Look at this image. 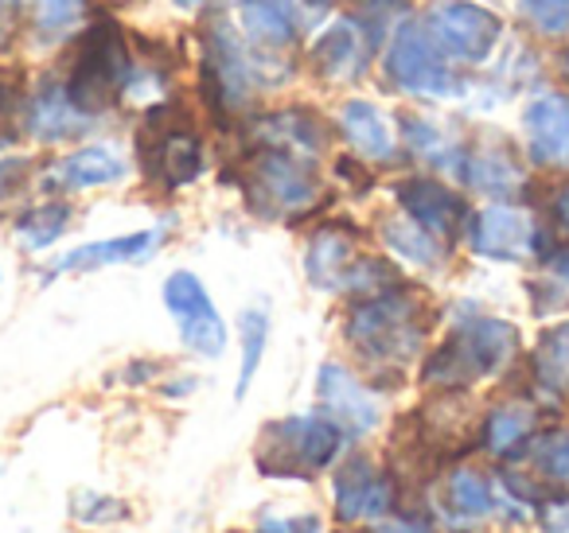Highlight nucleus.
<instances>
[{
  "instance_id": "nucleus-1",
  "label": "nucleus",
  "mask_w": 569,
  "mask_h": 533,
  "mask_svg": "<svg viewBox=\"0 0 569 533\" xmlns=\"http://www.w3.org/2000/svg\"><path fill=\"white\" fill-rule=\"evenodd\" d=\"M340 440L343 429L325 416H289V421L266 424L258 440V467L266 475L309 479L332 463Z\"/></svg>"
},
{
  "instance_id": "nucleus-2",
  "label": "nucleus",
  "mask_w": 569,
  "mask_h": 533,
  "mask_svg": "<svg viewBox=\"0 0 569 533\" xmlns=\"http://www.w3.org/2000/svg\"><path fill=\"white\" fill-rule=\"evenodd\" d=\"M519 339L515 328L503 320H476L468 328H460L457 335L445 339L441 351L429 359L426 382L441 385V390H460V385L480 382L483 374L499 370L515 354Z\"/></svg>"
},
{
  "instance_id": "nucleus-3",
  "label": "nucleus",
  "mask_w": 569,
  "mask_h": 533,
  "mask_svg": "<svg viewBox=\"0 0 569 533\" xmlns=\"http://www.w3.org/2000/svg\"><path fill=\"white\" fill-rule=\"evenodd\" d=\"M129 74V48L126 36L113 20H98L79 43L71 79H67V94L82 113L106 110L118 102L121 82Z\"/></svg>"
},
{
  "instance_id": "nucleus-4",
  "label": "nucleus",
  "mask_w": 569,
  "mask_h": 533,
  "mask_svg": "<svg viewBox=\"0 0 569 533\" xmlns=\"http://www.w3.org/2000/svg\"><path fill=\"white\" fill-rule=\"evenodd\" d=\"M348 339L371 359H406L421 339V328L413 323V300L398 292L359 300L348 315Z\"/></svg>"
},
{
  "instance_id": "nucleus-5",
  "label": "nucleus",
  "mask_w": 569,
  "mask_h": 533,
  "mask_svg": "<svg viewBox=\"0 0 569 533\" xmlns=\"http://www.w3.org/2000/svg\"><path fill=\"white\" fill-rule=\"evenodd\" d=\"M250 180L258 188V199L273 211H297L317 199V168L309 157L281 144L253 152L250 160Z\"/></svg>"
},
{
  "instance_id": "nucleus-6",
  "label": "nucleus",
  "mask_w": 569,
  "mask_h": 533,
  "mask_svg": "<svg viewBox=\"0 0 569 533\" xmlns=\"http://www.w3.org/2000/svg\"><path fill=\"white\" fill-rule=\"evenodd\" d=\"M433 43L445 56L468 59V63H480L491 56V48L503 36V24L491 17L480 4H468V0H449L433 12V28H429Z\"/></svg>"
},
{
  "instance_id": "nucleus-7",
  "label": "nucleus",
  "mask_w": 569,
  "mask_h": 533,
  "mask_svg": "<svg viewBox=\"0 0 569 533\" xmlns=\"http://www.w3.org/2000/svg\"><path fill=\"white\" fill-rule=\"evenodd\" d=\"M387 71L402 90L418 94H445L449 90V67L441 59V48L429 40L421 24H402L387 51Z\"/></svg>"
},
{
  "instance_id": "nucleus-8",
  "label": "nucleus",
  "mask_w": 569,
  "mask_h": 533,
  "mask_svg": "<svg viewBox=\"0 0 569 533\" xmlns=\"http://www.w3.org/2000/svg\"><path fill=\"white\" fill-rule=\"evenodd\" d=\"M164 304L168 312L180 320L183 328V343L191 351H199L203 359H214L227 346V328H222L219 312H214L211 296L203 292V284L191 273H172L164 284Z\"/></svg>"
},
{
  "instance_id": "nucleus-9",
  "label": "nucleus",
  "mask_w": 569,
  "mask_h": 533,
  "mask_svg": "<svg viewBox=\"0 0 569 533\" xmlns=\"http://www.w3.org/2000/svg\"><path fill=\"white\" fill-rule=\"evenodd\" d=\"M317 398H320V405H325V413L332 416L340 429L356 432V436L359 432H371L375 424H379V405H375V398L348 374V370L336 366V362L320 366Z\"/></svg>"
},
{
  "instance_id": "nucleus-10",
  "label": "nucleus",
  "mask_w": 569,
  "mask_h": 533,
  "mask_svg": "<svg viewBox=\"0 0 569 533\" xmlns=\"http://www.w3.org/2000/svg\"><path fill=\"white\" fill-rule=\"evenodd\" d=\"M390 502H395V486L390 479L375 467L371 460L356 455L348 467L336 479V510H340L343 522H356V517H382L390 514Z\"/></svg>"
},
{
  "instance_id": "nucleus-11",
  "label": "nucleus",
  "mask_w": 569,
  "mask_h": 533,
  "mask_svg": "<svg viewBox=\"0 0 569 533\" xmlns=\"http://www.w3.org/2000/svg\"><path fill=\"white\" fill-rule=\"evenodd\" d=\"M468 242H472L476 253L519 261L535 250V230H530L527 214L511 211V207H491V211L468 219Z\"/></svg>"
},
{
  "instance_id": "nucleus-12",
  "label": "nucleus",
  "mask_w": 569,
  "mask_h": 533,
  "mask_svg": "<svg viewBox=\"0 0 569 533\" xmlns=\"http://www.w3.org/2000/svg\"><path fill=\"white\" fill-rule=\"evenodd\" d=\"M398 203L406 207V214H410L418 227H426L429 234H441V238H452L468 222L465 199L452 195V191L437 180H406L402 188H398Z\"/></svg>"
},
{
  "instance_id": "nucleus-13",
  "label": "nucleus",
  "mask_w": 569,
  "mask_h": 533,
  "mask_svg": "<svg viewBox=\"0 0 569 533\" xmlns=\"http://www.w3.org/2000/svg\"><path fill=\"white\" fill-rule=\"evenodd\" d=\"M530 152L538 164H569V102L566 98H538L527 110Z\"/></svg>"
},
{
  "instance_id": "nucleus-14",
  "label": "nucleus",
  "mask_w": 569,
  "mask_h": 533,
  "mask_svg": "<svg viewBox=\"0 0 569 533\" xmlns=\"http://www.w3.org/2000/svg\"><path fill=\"white\" fill-rule=\"evenodd\" d=\"M312 63H317V71L328 74V79H356V74L367 67L359 28L348 24V20L328 28V32L317 40V48H312Z\"/></svg>"
},
{
  "instance_id": "nucleus-15",
  "label": "nucleus",
  "mask_w": 569,
  "mask_h": 533,
  "mask_svg": "<svg viewBox=\"0 0 569 533\" xmlns=\"http://www.w3.org/2000/svg\"><path fill=\"white\" fill-rule=\"evenodd\" d=\"M87 125H90V118L71 102L67 87L48 82V87L40 90V98H36V105H32L36 137H43V141H67V137H79Z\"/></svg>"
},
{
  "instance_id": "nucleus-16",
  "label": "nucleus",
  "mask_w": 569,
  "mask_h": 533,
  "mask_svg": "<svg viewBox=\"0 0 569 533\" xmlns=\"http://www.w3.org/2000/svg\"><path fill=\"white\" fill-rule=\"evenodd\" d=\"M121 172H126V164L110 149H79L51 168L48 183L51 188H94V183L121 180Z\"/></svg>"
},
{
  "instance_id": "nucleus-17",
  "label": "nucleus",
  "mask_w": 569,
  "mask_h": 533,
  "mask_svg": "<svg viewBox=\"0 0 569 533\" xmlns=\"http://www.w3.org/2000/svg\"><path fill=\"white\" fill-rule=\"evenodd\" d=\"M238 12H242L246 32L258 43H266V48L293 43V9H289V0H242Z\"/></svg>"
},
{
  "instance_id": "nucleus-18",
  "label": "nucleus",
  "mask_w": 569,
  "mask_h": 533,
  "mask_svg": "<svg viewBox=\"0 0 569 533\" xmlns=\"http://www.w3.org/2000/svg\"><path fill=\"white\" fill-rule=\"evenodd\" d=\"M343 133L367 157H395V141H390V129L382 121V113L371 102H348L343 105Z\"/></svg>"
},
{
  "instance_id": "nucleus-19",
  "label": "nucleus",
  "mask_w": 569,
  "mask_h": 533,
  "mask_svg": "<svg viewBox=\"0 0 569 533\" xmlns=\"http://www.w3.org/2000/svg\"><path fill=\"white\" fill-rule=\"evenodd\" d=\"M157 234L144 230V234H129V238H110V242H94V245H82V250L67 253L59 261V269H94V265H113V261H133L144 258L152 250Z\"/></svg>"
},
{
  "instance_id": "nucleus-20",
  "label": "nucleus",
  "mask_w": 569,
  "mask_h": 533,
  "mask_svg": "<svg viewBox=\"0 0 569 533\" xmlns=\"http://www.w3.org/2000/svg\"><path fill=\"white\" fill-rule=\"evenodd\" d=\"M348 258H351V242L340 230H320L312 238L309 250V276L320 289H336V284L348 276Z\"/></svg>"
},
{
  "instance_id": "nucleus-21",
  "label": "nucleus",
  "mask_w": 569,
  "mask_h": 533,
  "mask_svg": "<svg viewBox=\"0 0 569 533\" xmlns=\"http://www.w3.org/2000/svg\"><path fill=\"white\" fill-rule=\"evenodd\" d=\"M445 502H449L452 514L468 517V522H480V517H488L491 506H496L488 479H483L480 471H472V467L452 471L449 483H445Z\"/></svg>"
},
{
  "instance_id": "nucleus-22",
  "label": "nucleus",
  "mask_w": 569,
  "mask_h": 533,
  "mask_svg": "<svg viewBox=\"0 0 569 533\" xmlns=\"http://www.w3.org/2000/svg\"><path fill=\"white\" fill-rule=\"evenodd\" d=\"M535 432V409L530 405H503L491 413L488 429H483V444L496 455H511L515 447L527 444V436Z\"/></svg>"
},
{
  "instance_id": "nucleus-23",
  "label": "nucleus",
  "mask_w": 569,
  "mask_h": 533,
  "mask_svg": "<svg viewBox=\"0 0 569 533\" xmlns=\"http://www.w3.org/2000/svg\"><path fill=\"white\" fill-rule=\"evenodd\" d=\"M535 374L546 390H569V323L542 335V343L535 351Z\"/></svg>"
},
{
  "instance_id": "nucleus-24",
  "label": "nucleus",
  "mask_w": 569,
  "mask_h": 533,
  "mask_svg": "<svg viewBox=\"0 0 569 533\" xmlns=\"http://www.w3.org/2000/svg\"><path fill=\"white\" fill-rule=\"evenodd\" d=\"M67 222H71V207H67V203H48V207H36V211H28L24 219L17 222V234H20V242H24L28 250H43V245H51L59 234H63Z\"/></svg>"
},
{
  "instance_id": "nucleus-25",
  "label": "nucleus",
  "mask_w": 569,
  "mask_h": 533,
  "mask_svg": "<svg viewBox=\"0 0 569 533\" xmlns=\"http://www.w3.org/2000/svg\"><path fill=\"white\" fill-rule=\"evenodd\" d=\"M382 238H387L402 258H410L413 265H429V261H437V253H441L433 234L410 219H387L382 222Z\"/></svg>"
},
{
  "instance_id": "nucleus-26",
  "label": "nucleus",
  "mask_w": 569,
  "mask_h": 533,
  "mask_svg": "<svg viewBox=\"0 0 569 533\" xmlns=\"http://www.w3.org/2000/svg\"><path fill=\"white\" fill-rule=\"evenodd\" d=\"M530 460L550 483L569 486V432H546L530 444Z\"/></svg>"
},
{
  "instance_id": "nucleus-27",
  "label": "nucleus",
  "mask_w": 569,
  "mask_h": 533,
  "mask_svg": "<svg viewBox=\"0 0 569 533\" xmlns=\"http://www.w3.org/2000/svg\"><path fill=\"white\" fill-rule=\"evenodd\" d=\"M468 180L476 183L480 191H491V195H503V191H515L519 188V168L511 164V160H503L499 152H491V157H476L468 160Z\"/></svg>"
},
{
  "instance_id": "nucleus-28",
  "label": "nucleus",
  "mask_w": 569,
  "mask_h": 533,
  "mask_svg": "<svg viewBox=\"0 0 569 533\" xmlns=\"http://www.w3.org/2000/svg\"><path fill=\"white\" fill-rule=\"evenodd\" d=\"M519 9L542 36L569 32V0H519Z\"/></svg>"
},
{
  "instance_id": "nucleus-29",
  "label": "nucleus",
  "mask_w": 569,
  "mask_h": 533,
  "mask_svg": "<svg viewBox=\"0 0 569 533\" xmlns=\"http://www.w3.org/2000/svg\"><path fill=\"white\" fill-rule=\"evenodd\" d=\"M242 328H246V351H242V374H238V398L246 393V385H250L253 370H258V362H261V346H266V312H246Z\"/></svg>"
},
{
  "instance_id": "nucleus-30",
  "label": "nucleus",
  "mask_w": 569,
  "mask_h": 533,
  "mask_svg": "<svg viewBox=\"0 0 569 533\" xmlns=\"http://www.w3.org/2000/svg\"><path fill=\"white\" fill-rule=\"evenodd\" d=\"M32 17L43 32H63L82 17V0H32Z\"/></svg>"
},
{
  "instance_id": "nucleus-31",
  "label": "nucleus",
  "mask_w": 569,
  "mask_h": 533,
  "mask_svg": "<svg viewBox=\"0 0 569 533\" xmlns=\"http://www.w3.org/2000/svg\"><path fill=\"white\" fill-rule=\"evenodd\" d=\"M126 502L113 499H79V522H118L126 517Z\"/></svg>"
},
{
  "instance_id": "nucleus-32",
  "label": "nucleus",
  "mask_w": 569,
  "mask_h": 533,
  "mask_svg": "<svg viewBox=\"0 0 569 533\" xmlns=\"http://www.w3.org/2000/svg\"><path fill=\"white\" fill-rule=\"evenodd\" d=\"M261 533H320V517L301 514V517H284V522H266Z\"/></svg>"
},
{
  "instance_id": "nucleus-33",
  "label": "nucleus",
  "mask_w": 569,
  "mask_h": 533,
  "mask_svg": "<svg viewBox=\"0 0 569 533\" xmlns=\"http://www.w3.org/2000/svg\"><path fill=\"white\" fill-rule=\"evenodd\" d=\"M24 175H28V160H4L0 164V199L12 195L24 183Z\"/></svg>"
},
{
  "instance_id": "nucleus-34",
  "label": "nucleus",
  "mask_w": 569,
  "mask_h": 533,
  "mask_svg": "<svg viewBox=\"0 0 569 533\" xmlns=\"http://www.w3.org/2000/svg\"><path fill=\"white\" fill-rule=\"evenodd\" d=\"M542 525H546V533H569V502L542 506Z\"/></svg>"
},
{
  "instance_id": "nucleus-35",
  "label": "nucleus",
  "mask_w": 569,
  "mask_h": 533,
  "mask_svg": "<svg viewBox=\"0 0 569 533\" xmlns=\"http://www.w3.org/2000/svg\"><path fill=\"white\" fill-rule=\"evenodd\" d=\"M546 211L553 214V222H558L561 230H569V183L553 188V195H550V203H546Z\"/></svg>"
},
{
  "instance_id": "nucleus-36",
  "label": "nucleus",
  "mask_w": 569,
  "mask_h": 533,
  "mask_svg": "<svg viewBox=\"0 0 569 533\" xmlns=\"http://www.w3.org/2000/svg\"><path fill=\"white\" fill-rule=\"evenodd\" d=\"M375 533H429V530L421 522H413V517H390V522H379Z\"/></svg>"
},
{
  "instance_id": "nucleus-37",
  "label": "nucleus",
  "mask_w": 569,
  "mask_h": 533,
  "mask_svg": "<svg viewBox=\"0 0 569 533\" xmlns=\"http://www.w3.org/2000/svg\"><path fill=\"white\" fill-rule=\"evenodd\" d=\"M546 269H550L558 281L569 284V245H561V250H553L550 258H546Z\"/></svg>"
},
{
  "instance_id": "nucleus-38",
  "label": "nucleus",
  "mask_w": 569,
  "mask_h": 533,
  "mask_svg": "<svg viewBox=\"0 0 569 533\" xmlns=\"http://www.w3.org/2000/svg\"><path fill=\"white\" fill-rule=\"evenodd\" d=\"M12 20H17V0H0V48L12 36Z\"/></svg>"
},
{
  "instance_id": "nucleus-39",
  "label": "nucleus",
  "mask_w": 569,
  "mask_h": 533,
  "mask_svg": "<svg viewBox=\"0 0 569 533\" xmlns=\"http://www.w3.org/2000/svg\"><path fill=\"white\" fill-rule=\"evenodd\" d=\"M12 105H17V87H9V82L0 79V129H4V121H9Z\"/></svg>"
},
{
  "instance_id": "nucleus-40",
  "label": "nucleus",
  "mask_w": 569,
  "mask_h": 533,
  "mask_svg": "<svg viewBox=\"0 0 569 533\" xmlns=\"http://www.w3.org/2000/svg\"><path fill=\"white\" fill-rule=\"evenodd\" d=\"M180 9H196V4H203V0H176Z\"/></svg>"
},
{
  "instance_id": "nucleus-41",
  "label": "nucleus",
  "mask_w": 569,
  "mask_h": 533,
  "mask_svg": "<svg viewBox=\"0 0 569 533\" xmlns=\"http://www.w3.org/2000/svg\"><path fill=\"white\" fill-rule=\"evenodd\" d=\"M561 74H566V79H569V51H566V56H561Z\"/></svg>"
}]
</instances>
